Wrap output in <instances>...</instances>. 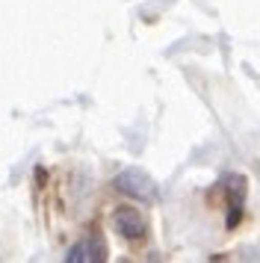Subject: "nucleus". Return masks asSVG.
<instances>
[{
  "instance_id": "obj_2",
  "label": "nucleus",
  "mask_w": 260,
  "mask_h": 263,
  "mask_svg": "<svg viewBox=\"0 0 260 263\" xmlns=\"http://www.w3.org/2000/svg\"><path fill=\"white\" fill-rule=\"evenodd\" d=\"M113 225L121 237L127 239H139L145 234V219L136 207H118L116 213H113Z\"/></svg>"
},
{
  "instance_id": "obj_1",
  "label": "nucleus",
  "mask_w": 260,
  "mask_h": 263,
  "mask_svg": "<svg viewBox=\"0 0 260 263\" xmlns=\"http://www.w3.org/2000/svg\"><path fill=\"white\" fill-rule=\"evenodd\" d=\"M116 186L124 195H130V198H136V201H154L157 198V186H154V180L145 175V172H139V168H127V172H121L116 178Z\"/></svg>"
},
{
  "instance_id": "obj_3",
  "label": "nucleus",
  "mask_w": 260,
  "mask_h": 263,
  "mask_svg": "<svg viewBox=\"0 0 260 263\" xmlns=\"http://www.w3.org/2000/svg\"><path fill=\"white\" fill-rule=\"evenodd\" d=\"M104 251H106L104 242H101L98 237H86L71 249L68 260L71 263H95V260H104Z\"/></svg>"
},
{
  "instance_id": "obj_4",
  "label": "nucleus",
  "mask_w": 260,
  "mask_h": 263,
  "mask_svg": "<svg viewBox=\"0 0 260 263\" xmlns=\"http://www.w3.org/2000/svg\"><path fill=\"white\" fill-rule=\"evenodd\" d=\"M225 186L231 192V213H228V228H234L239 222V213H243V198H246V180L243 178H228L225 180Z\"/></svg>"
}]
</instances>
